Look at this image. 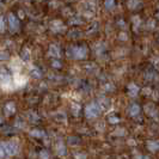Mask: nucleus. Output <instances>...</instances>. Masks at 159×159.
I'll list each match as a JSON object with an SVG mask.
<instances>
[{
	"label": "nucleus",
	"instance_id": "a878e982",
	"mask_svg": "<svg viewBox=\"0 0 159 159\" xmlns=\"http://www.w3.org/2000/svg\"><path fill=\"white\" fill-rule=\"evenodd\" d=\"M143 159H146V157H143Z\"/></svg>",
	"mask_w": 159,
	"mask_h": 159
},
{
	"label": "nucleus",
	"instance_id": "a211bd4d",
	"mask_svg": "<svg viewBox=\"0 0 159 159\" xmlns=\"http://www.w3.org/2000/svg\"><path fill=\"white\" fill-rule=\"evenodd\" d=\"M31 75L32 77H36V78H41V72L37 68H35V70L31 71Z\"/></svg>",
	"mask_w": 159,
	"mask_h": 159
},
{
	"label": "nucleus",
	"instance_id": "9b49d317",
	"mask_svg": "<svg viewBox=\"0 0 159 159\" xmlns=\"http://www.w3.org/2000/svg\"><path fill=\"white\" fill-rule=\"evenodd\" d=\"M147 147L151 152H156L159 150V140H152L147 143Z\"/></svg>",
	"mask_w": 159,
	"mask_h": 159
},
{
	"label": "nucleus",
	"instance_id": "ddd939ff",
	"mask_svg": "<svg viewBox=\"0 0 159 159\" xmlns=\"http://www.w3.org/2000/svg\"><path fill=\"white\" fill-rule=\"evenodd\" d=\"M140 5H141V2L139 0H129V2H128V7L130 8V10H135Z\"/></svg>",
	"mask_w": 159,
	"mask_h": 159
},
{
	"label": "nucleus",
	"instance_id": "0eeeda50",
	"mask_svg": "<svg viewBox=\"0 0 159 159\" xmlns=\"http://www.w3.org/2000/svg\"><path fill=\"white\" fill-rule=\"evenodd\" d=\"M49 55L54 57H60V49L56 44H50L49 47Z\"/></svg>",
	"mask_w": 159,
	"mask_h": 159
},
{
	"label": "nucleus",
	"instance_id": "6e6552de",
	"mask_svg": "<svg viewBox=\"0 0 159 159\" xmlns=\"http://www.w3.org/2000/svg\"><path fill=\"white\" fill-rule=\"evenodd\" d=\"M139 112H140V107H139L138 104H132V105L129 107V109H128L129 116H136Z\"/></svg>",
	"mask_w": 159,
	"mask_h": 159
},
{
	"label": "nucleus",
	"instance_id": "f8f14e48",
	"mask_svg": "<svg viewBox=\"0 0 159 159\" xmlns=\"http://www.w3.org/2000/svg\"><path fill=\"white\" fill-rule=\"evenodd\" d=\"M30 135L31 136H35V138H46L47 136V134L43 132V130H39V129H34V130H31L30 132Z\"/></svg>",
	"mask_w": 159,
	"mask_h": 159
},
{
	"label": "nucleus",
	"instance_id": "9d476101",
	"mask_svg": "<svg viewBox=\"0 0 159 159\" xmlns=\"http://www.w3.org/2000/svg\"><path fill=\"white\" fill-rule=\"evenodd\" d=\"M66 147H65V145L62 141H59V143H56V153L59 154V156H65L66 154Z\"/></svg>",
	"mask_w": 159,
	"mask_h": 159
},
{
	"label": "nucleus",
	"instance_id": "1a4fd4ad",
	"mask_svg": "<svg viewBox=\"0 0 159 159\" xmlns=\"http://www.w3.org/2000/svg\"><path fill=\"white\" fill-rule=\"evenodd\" d=\"M128 91H129L130 97H136L138 93H139V91H140V89L138 88L135 84H129L128 85Z\"/></svg>",
	"mask_w": 159,
	"mask_h": 159
},
{
	"label": "nucleus",
	"instance_id": "dca6fc26",
	"mask_svg": "<svg viewBox=\"0 0 159 159\" xmlns=\"http://www.w3.org/2000/svg\"><path fill=\"white\" fill-rule=\"evenodd\" d=\"M114 1H115V0H105V2H104L105 7L108 8V10H109V8H111L112 6H114Z\"/></svg>",
	"mask_w": 159,
	"mask_h": 159
},
{
	"label": "nucleus",
	"instance_id": "b1692460",
	"mask_svg": "<svg viewBox=\"0 0 159 159\" xmlns=\"http://www.w3.org/2000/svg\"><path fill=\"white\" fill-rule=\"evenodd\" d=\"M75 158H78V159H84V158H85V154H75Z\"/></svg>",
	"mask_w": 159,
	"mask_h": 159
},
{
	"label": "nucleus",
	"instance_id": "39448f33",
	"mask_svg": "<svg viewBox=\"0 0 159 159\" xmlns=\"http://www.w3.org/2000/svg\"><path fill=\"white\" fill-rule=\"evenodd\" d=\"M10 83H11L10 74L2 67H0V84H10Z\"/></svg>",
	"mask_w": 159,
	"mask_h": 159
},
{
	"label": "nucleus",
	"instance_id": "20e7f679",
	"mask_svg": "<svg viewBox=\"0 0 159 159\" xmlns=\"http://www.w3.org/2000/svg\"><path fill=\"white\" fill-rule=\"evenodd\" d=\"M8 25H10V30L12 32L17 31L19 29V20L17 19L13 13L8 15Z\"/></svg>",
	"mask_w": 159,
	"mask_h": 159
},
{
	"label": "nucleus",
	"instance_id": "aec40b11",
	"mask_svg": "<svg viewBox=\"0 0 159 159\" xmlns=\"http://www.w3.org/2000/svg\"><path fill=\"white\" fill-rule=\"evenodd\" d=\"M109 121H110L111 123H117V122L120 121V119L119 117H116V116H110V117H109Z\"/></svg>",
	"mask_w": 159,
	"mask_h": 159
},
{
	"label": "nucleus",
	"instance_id": "f257e3e1",
	"mask_svg": "<svg viewBox=\"0 0 159 159\" xmlns=\"http://www.w3.org/2000/svg\"><path fill=\"white\" fill-rule=\"evenodd\" d=\"M68 54L73 59H85L88 55L86 47H72L68 49Z\"/></svg>",
	"mask_w": 159,
	"mask_h": 159
},
{
	"label": "nucleus",
	"instance_id": "4be33fe9",
	"mask_svg": "<svg viewBox=\"0 0 159 159\" xmlns=\"http://www.w3.org/2000/svg\"><path fill=\"white\" fill-rule=\"evenodd\" d=\"M53 67H56V68H60L61 67V65L59 61H53Z\"/></svg>",
	"mask_w": 159,
	"mask_h": 159
},
{
	"label": "nucleus",
	"instance_id": "423d86ee",
	"mask_svg": "<svg viewBox=\"0 0 159 159\" xmlns=\"http://www.w3.org/2000/svg\"><path fill=\"white\" fill-rule=\"evenodd\" d=\"M16 111V105L13 102H8L6 105H5V114L10 116V115H12V114H15Z\"/></svg>",
	"mask_w": 159,
	"mask_h": 159
},
{
	"label": "nucleus",
	"instance_id": "412c9836",
	"mask_svg": "<svg viewBox=\"0 0 159 159\" xmlns=\"http://www.w3.org/2000/svg\"><path fill=\"white\" fill-rule=\"evenodd\" d=\"M0 59L6 60V59H8V54L7 53H0Z\"/></svg>",
	"mask_w": 159,
	"mask_h": 159
},
{
	"label": "nucleus",
	"instance_id": "4468645a",
	"mask_svg": "<svg viewBox=\"0 0 159 159\" xmlns=\"http://www.w3.org/2000/svg\"><path fill=\"white\" fill-rule=\"evenodd\" d=\"M50 28H52V30H53V31H55V32L60 31V30H62V29H64V26L61 25V22L59 23V25H55V23H54V22H52Z\"/></svg>",
	"mask_w": 159,
	"mask_h": 159
},
{
	"label": "nucleus",
	"instance_id": "6ab92c4d",
	"mask_svg": "<svg viewBox=\"0 0 159 159\" xmlns=\"http://www.w3.org/2000/svg\"><path fill=\"white\" fill-rule=\"evenodd\" d=\"M22 57H23L24 60H29V52H28V49L23 50V53H22Z\"/></svg>",
	"mask_w": 159,
	"mask_h": 159
},
{
	"label": "nucleus",
	"instance_id": "f3484780",
	"mask_svg": "<svg viewBox=\"0 0 159 159\" xmlns=\"http://www.w3.org/2000/svg\"><path fill=\"white\" fill-rule=\"evenodd\" d=\"M40 158L41 159H49V153H48V151H41L40 153Z\"/></svg>",
	"mask_w": 159,
	"mask_h": 159
},
{
	"label": "nucleus",
	"instance_id": "5701e85b",
	"mask_svg": "<svg viewBox=\"0 0 159 159\" xmlns=\"http://www.w3.org/2000/svg\"><path fill=\"white\" fill-rule=\"evenodd\" d=\"M5 156V152H4V150H2V147L0 146V158H2Z\"/></svg>",
	"mask_w": 159,
	"mask_h": 159
},
{
	"label": "nucleus",
	"instance_id": "7ed1b4c3",
	"mask_svg": "<svg viewBox=\"0 0 159 159\" xmlns=\"http://www.w3.org/2000/svg\"><path fill=\"white\" fill-rule=\"evenodd\" d=\"M0 146L2 147V150H4V152H5V154H7V156H15V154H17V153L19 152V146H18V143H13V141L1 143Z\"/></svg>",
	"mask_w": 159,
	"mask_h": 159
},
{
	"label": "nucleus",
	"instance_id": "393cba45",
	"mask_svg": "<svg viewBox=\"0 0 159 159\" xmlns=\"http://www.w3.org/2000/svg\"><path fill=\"white\" fill-rule=\"evenodd\" d=\"M157 17H158V18H159V12H158V15H157Z\"/></svg>",
	"mask_w": 159,
	"mask_h": 159
},
{
	"label": "nucleus",
	"instance_id": "f03ea898",
	"mask_svg": "<svg viewBox=\"0 0 159 159\" xmlns=\"http://www.w3.org/2000/svg\"><path fill=\"white\" fill-rule=\"evenodd\" d=\"M101 114V108L97 103H90L85 108V115L88 119H95Z\"/></svg>",
	"mask_w": 159,
	"mask_h": 159
},
{
	"label": "nucleus",
	"instance_id": "2eb2a0df",
	"mask_svg": "<svg viewBox=\"0 0 159 159\" xmlns=\"http://www.w3.org/2000/svg\"><path fill=\"white\" fill-rule=\"evenodd\" d=\"M5 20H4V17L0 16V34H2V32L5 31Z\"/></svg>",
	"mask_w": 159,
	"mask_h": 159
}]
</instances>
